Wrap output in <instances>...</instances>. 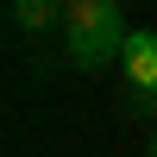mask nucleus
<instances>
[{
    "label": "nucleus",
    "instance_id": "nucleus-1",
    "mask_svg": "<svg viewBox=\"0 0 157 157\" xmlns=\"http://www.w3.org/2000/svg\"><path fill=\"white\" fill-rule=\"evenodd\" d=\"M126 13L113 0H63V44H69L75 69H101V63L126 57Z\"/></svg>",
    "mask_w": 157,
    "mask_h": 157
},
{
    "label": "nucleus",
    "instance_id": "nucleus-3",
    "mask_svg": "<svg viewBox=\"0 0 157 157\" xmlns=\"http://www.w3.org/2000/svg\"><path fill=\"white\" fill-rule=\"evenodd\" d=\"M50 19H63V0H13V25L19 32H44Z\"/></svg>",
    "mask_w": 157,
    "mask_h": 157
},
{
    "label": "nucleus",
    "instance_id": "nucleus-4",
    "mask_svg": "<svg viewBox=\"0 0 157 157\" xmlns=\"http://www.w3.org/2000/svg\"><path fill=\"white\" fill-rule=\"evenodd\" d=\"M145 107H151V113H157V94H151V101H145Z\"/></svg>",
    "mask_w": 157,
    "mask_h": 157
},
{
    "label": "nucleus",
    "instance_id": "nucleus-5",
    "mask_svg": "<svg viewBox=\"0 0 157 157\" xmlns=\"http://www.w3.org/2000/svg\"><path fill=\"white\" fill-rule=\"evenodd\" d=\"M151 157H157V138H151Z\"/></svg>",
    "mask_w": 157,
    "mask_h": 157
},
{
    "label": "nucleus",
    "instance_id": "nucleus-2",
    "mask_svg": "<svg viewBox=\"0 0 157 157\" xmlns=\"http://www.w3.org/2000/svg\"><path fill=\"white\" fill-rule=\"evenodd\" d=\"M120 69H126V82L138 88V94H157V32H132L126 38V57H120Z\"/></svg>",
    "mask_w": 157,
    "mask_h": 157
}]
</instances>
